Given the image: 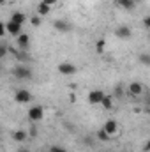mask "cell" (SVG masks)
Here are the masks:
<instances>
[{"mask_svg":"<svg viewBox=\"0 0 150 152\" xmlns=\"http://www.w3.org/2000/svg\"><path fill=\"white\" fill-rule=\"evenodd\" d=\"M12 76L16 80H30L32 78V69L28 66H16V67H12Z\"/></svg>","mask_w":150,"mask_h":152,"instance_id":"1","label":"cell"},{"mask_svg":"<svg viewBox=\"0 0 150 152\" xmlns=\"http://www.w3.org/2000/svg\"><path fill=\"white\" fill-rule=\"evenodd\" d=\"M14 101H16L18 104H28V103L32 101V94H30L27 88H18V90L14 92Z\"/></svg>","mask_w":150,"mask_h":152,"instance_id":"2","label":"cell"},{"mask_svg":"<svg viewBox=\"0 0 150 152\" xmlns=\"http://www.w3.org/2000/svg\"><path fill=\"white\" fill-rule=\"evenodd\" d=\"M104 96H106V94H104V90H101V88H94V90H90V92H88V97H87V99H88V103H90V104H94V106H95V104H101V103H103Z\"/></svg>","mask_w":150,"mask_h":152,"instance_id":"3","label":"cell"},{"mask_svg":"<svg viewBox=\"0 0 150 152\" xmlns=\"http://www.w3.org/2000/svg\"><path fill=\"white\" fill-rule=\"evenodd\" d=\"M57 71L62 76H73V75H76V66L73 62H60L57 66Z\"/></svg>","mask_w":150,"mask_h":152,"instance_id":"4","label":"cell"},{"mask_svg":"<svg viewBox=\"0 0 150 152\" xmlns=\"http://www.w3.org/2000/svg\"><path fill=\"white\" fill-rule=\"evenodd\" d=\"M28 120L30 122H41L42 118H44V110H42V106H32L30 110H28Z\"/></svg>","mask_w":150,"mask_h":152,"instance_id":"5","label":"cell"},{"mask_svg":"<svg viewBox=\"0 0 150 152\" xmlns=\"http://www.w3.org/2000/svg\"><path fill=\"white\" fill-rule=\"evenodd\" d=\"M5 28H7V34H11V36H14V37H18L20 34H23V25L14 23V21H11V20L5 23Z\"/></svg>","mask_w":150,"mask_h":152,"instance_id":"6","label":"cell"},{"mask_svg":"<svg viewBox=\"0 0 150 152\" xmlns=\"http://www.w3.org/2000/svg\"><path fill=\"white\" fill-rule=\"evenodd\" d=\"M131 36H133V28H131L129 25H120V27H117V28H115V37L129 39Z\"/></svg>","mask_w":150,"mask_h":152,"instance_id":"7","label":"cell"},{"mask_svg":"<svg viewBox=\"0 0 150 152\" xmlns=\"http://www.w3.org/2000/svg\"><path fill=\"white\" fill-rule=\"evenodd\" d=\"M53 27H55V30L57 32H60V34H66V32H69L73 27H71V23L69 21H66V20H62V18H58V20H55L53 21Z\"/></svg>","mask_w":150,"mask_h":152,"instance_id":"8","label":"cell"},{"mask_svg":"<svg viewBox=\"0 0 150 152\" xmlns=\"http://www.w3.org/2000/svg\"><path fill=\"white\" fill-rule=\"evenodd\" d=\"M127 94H131L133 97H140L143 94V85L140 81H133L127 85Z\"/></svg>","mask_w":150,"mask_h":152,"instance_id":"9","label":"cell"},{"mask_svg":"<svg viewBox=\"0 0 150 152\" xmlns=\"http://www.w3.org/2000/svg\"><path fill=\"white\" fill-rule=\"evenodd\" d=\"M16 44H18V48L20 50H23V51H27L28 48H30V36L28 34H20L18 37H16Z\"/></svg>","mask_w":150,"mask_h":152,"instance_id":"10","label":"cell"},{"mask_svg":"<svg viewBox=\"0 0 150 152\" xmlns=\"http://www.w3.org/2000/svg\"><path fill=\"white\" fill-rule=\"evenodd\" d=\"M103 129L110 134V136H117L118 134V124H117V120H113V118H110V120H106V124L103 126Z\"/></svg>","mask_w":150,"mask_h":152,"instance_id":"11","label":"cell"},{"mask_svg":"<svg viewBox=\"0 0 150 152\" xmlns=\"http://www.w3.org/2000/svg\"><path fill=\"white\" fill-rule=\"evenodd\" d=\"M12 140L14 142H18V143H23L27 138H28V133L25 131V129H16V131H12Z\"/></svg>","mask_w":150,"mask_h":152,"instance_id":"12","label":"cell"},{"mask_svg":"<svg viewBox=\"0 0 150 152\" xmlns=\"http://www.w3.org/2000/svg\"><path fill=\"white\" fill-rule=\"evenodd\" d=\"M27 20H28V18L25 16V12H20V11H16V12H12V14H11V21H14V23H20V25H23Z\"/></svg>","mask_w":150,"mask_h":152,"instance_id":"13","label":"cell"},{"mask_svg":"<svg viewBox=\"0 0 150 152\" xmlns=\"http://www.w3.org/2000/svg\"><path fill=\"white\" fill-rule=\"evenodd\" d=\"M117 4H118V7H122L125 11H133L136 7V0H117Z\"/></svg>","mask_w":150,"mask_h":152,"instance_id":"14","label":"cell"},{"mask_svg":"<svg viewBox=\"0 0 150 152\" xmlns=\"http://www.w3.org/2000/svg\"><path fill=\"white\" fill-rule=\"evenodd\" d=\"M101 106H103L104 110H108V112L113 110V108H115V99H113V96H108V94H106L104 99H103V103H101Z\"/></svg>","mask_w":150,"mask_h":152,"instance_id":"15","label":"cell"},{"mask_svg":"<svg viewBox=\"0 0 150 152\" xmlns=\"http://www.w3.org/2000/svg\"><path fill=\"white\" fill-rule=\"evenodd\" d=\"M50 11H51V7H50L48 4H44V2H41V4L37 5V14H39V16H42V18H44V16H48V14H50Z\"/></svg>","mask_w":150,"mask_h":152,"instance_id":"16","label":"cell"},{"mask_svg":"<svg viewBox=\"0 0 150 152\" xmlns=\"http://www.w3.org/2000/svg\"><path fill=\"white\" fill-rule=\"evenodd\" d=\"M95 136H97V140H99V142H108V140H111V136H110L104 129H99Z\"/></svg>","mask_w":150,"mask_h":152,"instance_id":"17","label":"cell"},{"mask_svg":"<svg viewBox=\"0 0 150 152\" xmlns=\"http://www.w3.org/2000/svg\"><path fill=\"white\" fill-rule=\"evenodd\" d=\"M138 60H140V64H143V66L150 67V53H140Z\"/></svg>","mask_w":150,"mask_h":152,"instance_id":"18","label":"cell"},{"mask_svg":"<svg viewBox=\"0 0 150 152\" xmlns=\"http://www.w3.org/2000/svg\"><path fill=\"white\" fill-rule=\"evenodd\" d=\"M28 21H30V25H32V27H39V25L42 23V16L34 14V16H30V18H28Z\"/></svg>","mask_w":150,"mask_h":152,"instance_id":"19","label":"cell"},{"mask_svg":"<svg viewBox=\"0 0 150 152\" xmlns=\"http://www.w3.org/2000/svg\"><path fill=\"white\" fill-rule=\"evenodd\" d=\"M104 46H106V41H104V39L97 41V42H95V51H97V53H103V51H104Z\"/></svg>","mask_w":150,"mask_h":152,"instance_id":"20","label":"cell"},{"mask_svg":"<svg viewBox=\"0 0 150 152\" xmlns=\"http://www.w3.org/2000/svg\"><path fill=\"white\" fill-rule=\"evenodd\" d=\"M50 152H67L64 147H60V145H51L50 147Z\"/></svg>","mask_w":150,"mask_h":152,"instance_id":"21","label":"cell"},{"mask_svg":"<svg viewBox=\"0 0 150 152\" xmlns=\"http://www.w3.org/2000/svg\"><path fill=\"white\" fill-rule=\"evenodd\" d=\"M143 25H145L147 28H150V14H147V16L143 18Z\"/></svg>","mask_w":150,"mask_h":152,"instance_id":"22","label":"cell"},{"mask_svg":"<svg viewBox=\"0 0 150 152\" xmlns=\"http://www.w3.org/2000/svg\"><path fill=\"white\" fill-rule=\"evenodd\" d=\"M7 55V46H2V50H0V57H5Z\"/></svg>","mask_w":150,"mask_h":152,"instance_id":"23","label":"cell"},{"mask_svg":"<svg viewBox=\"0 0 150 152\" xmlns=\"http://www.w3.org/2000/svg\"><path fill=\"white\" fill-rule=\"evenodd\" d=\"M41 2H44V4H48V5H50V7H51V5H55V4H57V0H41Z\"/></svg>","mask_w":150,"mask_h":152,"instance_id":"24","label":"cell"},{"mask_svg":"<svg viewBox=\"0 0 150 152\" xmlns=\"http://www.w3.org/2000/svg\"><path fill=\"white\" fill-rule=\"evenodd\" d=\"M16 152H32V151H30L28 147H20V149H18Z\"/></svg>","mask_w":150,"mask_h":152,"instance_id":"25","label":"cell"},{"mask_svg":"<svg viewBox=\"0 0 150 152\" xmlns=\"http://www.w3.org/2000/svg\"><path fill=\"white\" fill-rule=\"evenodd\" d=\"M143 151H145V152H150V140L147 142V143H145V147H143Z\"/></svg>","mask_w":150,"mask_h":152,"instance_id":"26","label":"cell"},{"mask_svg":"<svg viewBox=\"0 0 150 152\" xmlns=\"http://www.w3.org/2000/svg\"><path fill=\"white\" fill-rule=\"evenodd\" d=\"M4 2H5V0H0V4H4Z\"/></svg>","mask_w":150,"mask_h":152,"instance_id":"27","label":"cell"},{"mask_svg":"<svg viewBox=\"0 0 150 152\" xmlns=\"http://www.w3.org/2000/svg\"><path fill=\"white\" fill-rule=\"evenodd\" d=\"M149 39H150V36H149Z\"/></svg>","mask_w":150,"mask_h":152,"instance_id":"28","label":"cell"}]
</instances>
